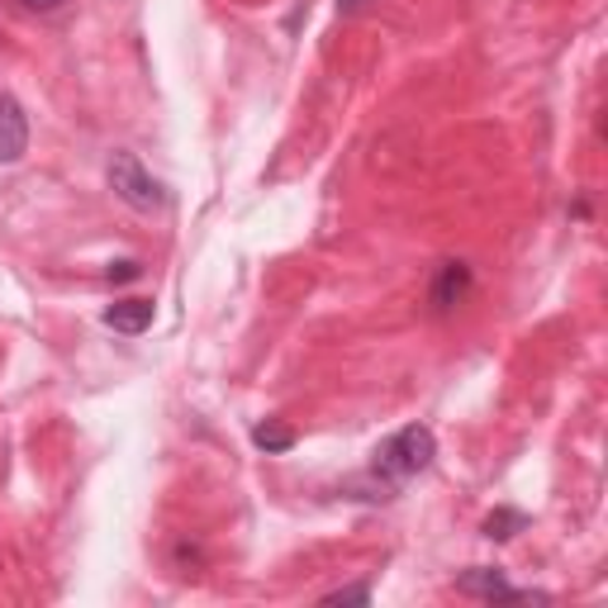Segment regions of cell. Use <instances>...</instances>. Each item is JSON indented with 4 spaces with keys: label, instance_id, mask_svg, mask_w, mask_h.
Here are the masks:
<instances>
[{
    "label": "cell",
    "instance_id": "8fae6325",
    "mask_svg": "<svg viewBox=\"0 0 608 608\" xmlns=\"http://www.w3.org/2000/svg\"><path fill=\"white\" fill-rule=\"evenodd\" d=\"M20 6H24L29 14H53V10L67 6V0H20Z\"/></svg>",
    "mask_w": 608,
    "mask_h": 608
},
{
    "label": "cell",
    "instance_id": "9c48e42d",
    "mask_svg": "<svg viewBox=\"0 0 608 608\" xmlns=\"http://www.w3.org/2000/svg\"><path fill=\"white\" fill-rule=\"evenodd\" d=\"M324 604H371V585H347V589H333Z\"/></svg>",
    "mask_w": 608,
    "mask_h": 608
},
{
    "label": "cell",
    "instance_id": "30bf717a",
    "mask_svg": "<svg viewBox=\"0 0 608 608\" xmlns=\"http://www.w3.org/2000/svg\"><path fill=\"white\" fill-rule=\"evenodd\" d=\"M138 276H143V266H138L134 258H124V262H115V266L105 271V281H109V285H124V281H138Z\"/></svg>",
    "mask_w": 608,
    "mask_h": 608
},
{
    "label": "cell",
    "instance_id": "52a82bcc",
    "mask_svg": "<svg viewBox=\"0 0 608 608\" xmlns=\"http://www.w3.org/2000/svg\"><path fill=\"white\" fill-rule=\"evenodd\" d=\"M252 442H258L262 452L281 457V452H291V447L300 442V433H295L291 423H281V419H266V423H258V428H252Z\"/></svg>",
    "mask_w": 608,
    "mask_h": 608
},
{
    "label": "cell",
    "instance_id": "7c38bea8",
    "mask_svg": "<svg viewBox=\"0 0 608 608\" xmlns=\"http://www.w3.org/2000/svg\"><path fill=\"white\" fill-rule=\"evenodd\" d=\"M361 6H366V0H338V10H343V14H357Z\"/></svg>",
    "mask_w": 608,
    "mask_h": 608
},
{
    "label": "cell",
    "instance_id": "8992f818",
    "mask_svg": "<svg viewBox=\"0 0 608 608\" xmlns=\"http://www.w3.org/2000/svg\"><path fill=\"white\" fill-rule=\"evenodd\" d=\"M153 314H157L153 300H115V304L105 310V328L124 333V338H138V333L153 328Z\"/></svg>",
    "mask_w": 608,
    "mask_h": 608
},
{
    "label": "cell",
    "instance_id": "3957f363",
    "mask_svg": "<svg viewBox=\"0 0 608 608\" xmlns=\"http://www.w3.org/2000/svg\"><path fill=\"white\" fill-rule=\"evenodd\" d=\"M461 595H471V599H490V604H547L552 595H533V589H514L504 580V570H494V566H471L467 575L457 580Z\"/></svg>",
    "mask_w": 608,
    "mask_h": 608
},
{
    "label": "cell",
    "instance_id": "5b68a950",
    "mask_svg": "<svg viewBox=\"0 0 608 608\" xmlns=\"http://www.w3.org/2000/svg\"><path fill=\"white\" fill-rule=\"evenodd\" d=\"M467 291H471V266H467V262H442L433 291H428V300H433L438 314H447V310H457V304L467 300Z\"/></svg>",
    "mask_w": 608,
    "mask_h": 608
},
{
    "label": "cell",
    "instance_id": "277c9868",
    "mask_svg": "<svg viewBox=\"0 0 608 608\" xmlns=\"http://www.w3.org/2000/svg\"><path fill=\"white\" fill-rule=\"evenodd\" d=\"M29 153V119L10 91H0V167H14Z\"/></svg>",
    "mask_w": 608,
    "mask_h": 608
},
{
    "label": "cell",
    "instance_id": "ba28073f",
    "mask_svg": "<svg viewBox=\"0 0 608 608\" xmlns=\"http://www.w3.org/2000/svg\"><path fill=\"white\" fill-rule=\"evenodd\" d=\"M523 527H527V514H523V509H494L480 533H485L490 542H509V537H518Z\"/></svg>",
    "mask_w": 608,
    "mask_h": 608
},
{
    "label": "cell",
    "instance_id": "6da1fadb",
    "mask_svg": "<svg viewBox=\"0 0 608 608\" xmlns=\"http://www.w3.org/2000/svg\"><path fill=\"white\" fill-rule=\"evenodd\" d=\"M433 457H438V438H433V428H423V423H405L399 433H390L386 442L376 447L371 475L399 490L405 480L423 475L428 467H433Z\"/></svg>",
    "mask_w": 608,
    "mask_h": 608
},
{
    "label": "cell",
    "instance_id": "7a4b0ae2",
    "mask_svg": "<svg viewBox=\"0 0 608 608\" xmlns=\"http://www.w3.org/2000/svg\"><path fill=\"white\" fill-rule=\"evenodd\" d=\"M105 176H109V190H115V196L129 205V210H138V214H153V210H163V205H167L163 186H157V176L143 167L129 148H119L115 157H109Z\"/></svg>",
    "mask_w": 608,
    "mask_h": 608
}]
</instances>
